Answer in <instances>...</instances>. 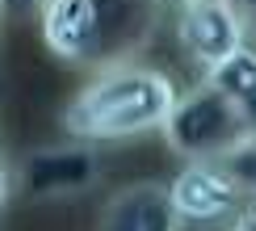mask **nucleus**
<instances>
[{"instance_id": "39448f33", "label": "nucleus", "mask_w": 256, "mask_h": 231, "mask_svg": "<svg viewBox=\"0 0 256 231\" xmlns=\"http://www.w3.org/2000/svg\"><path fill=\"white\" fill-rule=\"evenodd\" d=\"M42 42L63 63H101V38H97V8L92 0H46L38 13Z\"/></svg>"}, {"instance_id": "2eb2a0df", "label": "nucleus", "mask_w": 256, "mask_h": 231, "mask_svg": "<svg viewBox=\"0 0 256 231\" xmlns=\"http://www.w3.org/2000/svg\"><path fill=\"white\" fill-rule=\"evenodd\" d=\"M8 198H13V176H8V168H4V160H0V210L8 206Z\"/></svg>"}, {"instance_id": "4468645a", "label": "nucleus", "mask_w": 256, "mask_h": 231, "mask_svg": "<svg viewBox=\"0 0 256 231\" xmlns=\"http://www.w3.org/2000/svg\"><path fill=\"white\" fill-rule=\"evenodd\" d=\"M231 8H236V13L248 21V26H256V0H227Z\"/></svg>"}, {"instance_id": "ddd939ff", "label": "nucleus", "mask_w": 256, "mask_h": 231, "mask_svg": "<svg viewBox=\"0 0 256 231\" xmlns=\"http://www.w3.org/2000/svg\"><path fill=\"white\" fill-rule=\"evenodd\" d=\"M240 114H244V126H248V139H256V92L240 105Z\"/></svg>"}, {"instance_id": "f257e3e1", "label": "nucleus", "mask_w": 256, "mask_h": 231, "mask_svg": "<svg viewBox=\"0 0 256 231\" xmlns=\"http://www.w3.org/2000/svg\"><path fill=\"white\" fill-rule=\"evenodd\" d=\"M176 84L168 72L147 63H110L88 80L63 110V126L84 143H122L147 130H160L176 105Z\"/></svg>"}, {"instance_id": "20e7f679", "label": "nucleus", "mask_w": 256, "mask_h": 231, "mask_svg": "<svg viewBox=\"0 0 256 231\" xmlns=\"http://www.w3.org/2000/svg\"><path fill=\"white\" fill-rule=\"evenodd\" d=\"M248 21L227 0H185L176 4V38L202 72L218 68L227 55L248 46Z\"/></svg>"}, {"instance_id": "0eeeda50", "label": "nucleus", "mask_w": 256, "mask_h": 231, "mask_svg": "<svg viewBox=\"0 0 256 231\" xmlns=\"http://www.w3.org/2000/svg\"><path fill=\"white\" fill-rule=\"evenodd\" d=\"M101 231H180V218L172 210L168 185H130L110 198L101 214Z\"/></svg>"}, {"instance_id": "dca6fc26", "label": "nucleus", "mask_w": 256, "mask_h": 231, "mask_svg": "<svg viewBox=\"0 0 256 231\" xmlns=\"http://www.w3.org/2000/svg\"><path fill=\"white\" fill-rule=\"evenodd\" d=\"M156 4H185V0H156Z\"/></svg>"}, {"instance_id": "423d86ee", "label": "nucleus", "mask_w": 256, "mask_h": 231, "mask_svg": "<svg viewBox=\"0 0 256 231\" xmlns=\"http://www.w3.org/2000/svg\"><path fill=\"white\" fill-rule=\"evenodd\" d=\"M21 181L34 198H63V194H80L97 181V156L88 147H50V152L30 156L21 168Z\"/></svg>"}, {"instance_id": "f03ea898", "label": "nucleus", "mask_w": 256, "mask_h": 231, "mask_svg": "<svg viewBox=\"0 0 256 231\" xmlns=\"http://www.w3.org/2000/svg\"><path fill=\"white\" fill-rule=\"evenodd\" d=\"M164 139L185 160H227L236 147L248 143V126L236 101H227L206 80L194 92H180L172 114L164 118Z\"/></svg>"}, {"instance_id": "9d476101", "label": "nucleus", "mask_w": 256, "mask_h": 231, "mask_svg": "<svg viewBox=\"0 0 256 231\" xmlns=\"http://www.w3.org/2000/svg\"><path fill=\"white\" fill-rule=\"evenodd\" d=\"M222 168L236 176V185L244 189V198L256 202V139H248L244 147H236V152L222 160Z\"/></svg>"}, {"instance_id": "6e6552de", "label": "nucleus", "mask_w": 256, "mask_h": 231, "mask_svg": "<svg viewBox=\"0 0 256 231\" xmlns=\"http://www.w3.org/2000/svg\"><path fill=\"white\" fill-rule=\"evenodd\" d=\"M97 8L101 63H126L156 21V0H92Z\"/></svg>"}, {"instance_id": "7ed1b4c3", "label": "nucleus", "mask_w": 256, "mask_h": 231, "mask_svg": "<svg viewBox=\"0 0 256 231\" xmlns=\"http://www.w3.org/2000/svg\"><path fill=\"white\" fill-rule=\"evenodd\" d=\"M168 198H172V210H176L180 227L185 223L189 227H227L248 206L244 189L222 168V160H189L172 176Z\"/></svg>"}, {"instance_id": "f8f14e48", "label": "nucleus", "mask_w": 256, "mask_h": 231, "mask_svg": "<svg viewBox=\"0 0 256 231\" xmlns=\"http://www.w3.org/2000/svg\"><path fill=\"white\" fill-rule=\"evenodd\" d=\"M227 231H256V202H252V206H244L236 223H227Z\"/></svg>"}, {"instance_id": "9b49d317", "label": "nucleus", "mask_w": 256, "mask_h": 231, "mask_svg": "<svg viewBox=\"0 0 256 231\" xmlns=\"http://www.w3.org/2000/svg\"><path fill=\"white\" fill-rule=\"evenodd\" d=\"M42 8H46V0H0L4 17H38Z\"/></svg>"}, {"instance_id": "1a4fd4ad", "label": "nucleus", "mask_w": 256, "mask_h": 231, "mask_svg": "<svg viewBox=\"0 0 256 231\" xmlns=\"http://www.w3.org/2000/svg\"><path fill=\"white\" fill-rule=\"evenodd\" d=\"M206 84L218 88L227 101L244 105L256 92V46H240L236 55H227L218 68H210L206 72Z\"/></svg>"}]
</instances>
